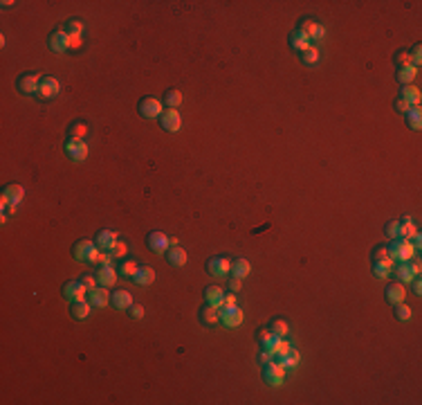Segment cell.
Returning a JSON list of instances; mask_svg holds the SVG:
<instances>
[{"mask_svg": "<svg viewBox=\"0 0 422 405\" xmlns=\"http://www.w3.org/2000/svg\"><path fill=\"white\" fill-rule=\"evenodd\" d=\"M415 257V248L411 241H406V239H393L389 246V259L391 261H411V259Z\"/></svg>", "mask_w": 422, "mask_h": 405, "instance_id": "obj_1", "label": "cell"}, {"mask_svg": "<svg viewBox=\"0 0 422 405\" xmlns=\"http://www.w3.org/2000/svg\"><path fill=\"white\" fill-rule=\"evenodd\" d=\"M95 277H97V284L99 286H106V288H110L117 284V277H119V273L114 270L112 266H99V270L95 273Z\"/></svg>", "mask_w": 422, "mask_h": 405, "instance_id": "obj_11", "label": "cell"}, {"mask_svg": "<svg viewBox=\"0 0 422 405\" xmlns=\"http://www.w3.org/2000/svg\"><path fill=\"white\" fill-rule=\"evenodd\" d=\"M395 318H398V320H402V322L411 320V309H409V306H404L402 302H400V304H395Z\"/></svg>", "mask_w": 422, "mask_h": 405, "instance_id": "obj_44", "label": "cell"}, {"mask_svg": "<svg viewBox=\"0 0 422 405\" xmlns=\"http://www.w3.org/2000/svg\"><path fill=\"white\" fill-rule=\"evenodd\" d=\"M236 304V297L234 295H225V306H234Z\"/></svg>", "mask_w": 422, "mask_h": 405, "instance_id": "obj_57", "label": "cell"}, {"mask_svg": "<svg viewBox=\"0 0 422 405\" xmlns=\"http://www.w3.org/2000/svg\"><path fill=\"white\" fill-rule=\"evenodd\" d=\"M164 102H166L169 108H175V111H178V106L182 104V92L180 90H169L166 97H164Z\"/></svg>", "mask_w": 422, "mask_h": 405, "instance_id": "obj_39", "label": "cell"}, {"mask_svg": "<svg viewBox=\"0 0 422 405\" xmlns=\"http://www.w3.org/2000/svg\"><path fill=\"white\" fill-rule=\"evenodd\" d=\"M166 259H169V263L173 268H182L186 263V252L182 250L180 246H175V248H169V252H166Z\"/></svg>", "mask_w": 422, "mask_h": 405, "instance_id": "obj_26", "label": "cell"}, {"mask_svg": "<svg viewBox=\"0 0 422 405\" xmlns=\"http://www.w3.org/2000/svg\"><path fill=\"white\" fill-rule=\"evenodd\" d=\"M133 282L137 286H150L155 282V270L150 266H137V270L133 275Z\"/></svg>", "mask_w": 422, "mask_h": 405, "instance_id": "obj_17", "label": "cell"}, {"mask_svg": "<svg viewBox=\"0 0 422 405\" xmlns=\"http://www.w3.org/2000/svg\"><path fill=\"white\" fill-rule=\"evenodd\" d=\"M65 34L67 36H81L83 34V23L81 20H67L65 23Z\"/></svg>", "mask_w": 422, "mask_h": 405, "instance_id": "obj_40", "label": "cell"}, {"mask_svg": "<svg viewBox=\"0 0 422 405\" xmlns=\"http://www.w3.org/2000/svg\"><path fill=\"white\" fill-rule=\"evenodd\" d=\"M117 241H119L117 232H112V230H101L97 234V248H101V250H110Z\"/></svg>", "mask_w": 422, "mask_h": 405, "instance_id": "obj_22", "label": "cell"}, {"mask_svg": "<svg viewBox=\"0 0 422 405\" xmlns=\"http://www.w3.org/2000/svg\"><path fill=\"white\" fill-rule=\"evenodd\" d=\"M160 124H162L164 131L178 133L182 128V117H180V113L175 111V108H169V111H164L162 115H160Z\"/></svg>", "mask_w": 422, "mask_h": 405, "instance_id": "obj_10", "label": "cell"}, {"mask_svg": "<svg viewBox=\"0 0 422 405\" xmlns=\"http://www.w3.org/2000/svg\"><path fill=\"white\" fill-rule=\"evenodd\" d=\"M299 362H301V354L294 349V347H290L288 354H283V356L279 358V365L283 367L285 372H288V369H294V367L299 365Z\"/></svg>", "mask_w": 422, "mask_h": 405, "instance_id": "obj_23", "label": "cell"}, {"mask_svg": "<svg viewBox=\"0 0 422 405\" xmlns=\"http://www.w3.org/2000/svg\"><path fill=\"white\" fill-rule=\"evenodd\" d=\"M229 268H232V263L222 257H216L207 263V270H209V275H213V277H225V275L229 273Z\"/></svg>", "mask_w": 422, "mask_h": 405, "instance_id": "obj_18", "label": "cell"}, {"mask_svg": "<svg viewBox=\"0 0 422 405\" xmlns=\"http://www.w3.org/2000/svg\"><path fill=\"white\" fill-rule=\"evenodd\" d=\"M135 270H137V263H135V261H130V259H126V261H122V266H119L117 273L122 275L124 279H133Z\"/></svg>", "mask_w": 422, "mask_h": 405, "instance_id": "obj_36", "label": "cell"}, {"mask_svg": "<svg viewBox=\"0 0 422 405\" xmlns=\"http://www.w3.org/2000/svg\"><path fill=\"white\" fill-rule=\"evenodd\" d=\"M299 29H301V32H303L305 36H308L310 41H317V39H321V36H324V27H321V25L317 23V20H312V18L301 20Z\"/></svg>", "mask_w": 422, "mask_h": 405, "instance_id": "obj_16", "label": "cell"}, {"mask_svg": "<svg viewBox=\"0 0 422 405\" xmlns=\"http://www.w3.org/2000/svg\"><path fill=\"white\" fill-rule=\"evenodd\" d=\"M146 241H148V248H150V250L158 252V254H162V252L169 250V237H166L164 232H158V230L150 232Z\"/></svg>", "mask_w": 422, "mask_h": 405, "instance_id": "obj_13", "label": "cell"}, {"mask_svg": "<svg viewBox=\"0 0 422 405\" xmlns=\"http://www.w3.org/2000/svg\"><path fill=\"white\" fill-rule=\"evenodd\" d=\"M395 61L400 63V68H404V65H413V63H411V54H409V50H400L398 54H395Z\"/></svg>", "mask_w": 422, "mask_h": 405, "instance_id": "obj_46", "label": "cell"}, {"mask_svg": "<svg viewBox=\"0 0 422 405\" xmlns=\"http://www.w3.org/2000/svg\"><path fill=\"white\" fill-rule=\"evenodd\" d=\"M409 266H411V270H413V275H415V277H418V275H420V270H422V266H420V261H418V259L409 261Z\"/></svg>", "mask_w": 422, "mask_h": 405, "instance_id": "obj_55", "label": "cell"}, {"mask_svg": "<svg viewBox=\"0 0 422 405\" xmlns=\"http://www.w3.org/2000/svg\"><path fill=\"white\" fill-rule=\"evenodd\" d=\"M90 302H86V299H79V302H72V315H74L76 320H86L88 315H90Z\"/></svg>", "mask_w": 422, "mask_h": 405, "instance_id": "obj_32", "label": "cell"}, {"mask_svg": "<svg viewBox=\"0 0 422 405\" xmlns=\"http://www.w3.org/2000/svg\"><path fill=\"white\" fill-rule=\"evenodd\" d=\"M59 90H61L59 81H56L54 77H50V75H43V77H41L39 92H36V95H39L41 99H54V97L59 95Z\"/></svg>", "mask_w": 422, "mask_h": 405, "instance_id": "obj_5", "label": "cell"}, {"mask_svg": "<svg viewBox=\"0 0 422 405\" xmlns=\"http://www.w3.org/2000/svg\"><path fill=\"white\" fill-rule=\"evenodd\" d=\"M112 254V259H122V257H126V252H128V246L124 241H117L114 243V246L110 248V250H108Z\"/></svg>", "mask_w": 422, "mask_h": 405, "instance_id": "obj_42", "label": "cell"}, {"mask_svg": "<svg viewBox=\"0 0 422 405\" xmlns=\"http://www.w3.org/2000/svg\"><path fill=\"white\" fill-rule=\"evenodd\" d=\"M400 95H402L400 99H404L409 106H418L420 104V88H415V86H404Z\"/></svg>", "mask_w": 422, "mask_h": 405, "instance_id": "obj_28", "label": "cell"}, {"mask_svg": "<svg viewBox=\"0 0 422 405\" xmlns=\"http://www.w3.org/2000/svg\"><path fill=\"white\" fill-rule=\"evenodd\" d=\"M65 153L70 155L72 160H76V162H81V160H86L88 158V144H86V140H76V138H70L67 140V144H65Z\"/></svg>", "mask_w": 422, "mask_h": 405, "instance_id": "obj_8", "label": "cell"}, {"mask_svg": "<svg viewBox=\"0 0 422 405\" xmlns=\"http://www.w3.org/2000/svg\"><path fill=\"white\" fill-rule=\"evenodd\" d=\"M63 295L67 299H72V302H79V299H86L88 290L81 282H67L63 286Z\"/></svg>", "mask_w": 422, "mask_h": 405, "instance_id": "obj_15", "label": "cell"}, {"mask_svg": "<svg viewBox=\"0 0 422 405\" xmlns=\"http://www.w3.org/2000/svg\"><path fill=\"white\" fill-rule=\"evenodd\" d=\"M258 360L263 362V365H265V362H270V360H272V351L263 349V351H260V356H258Z\"/></svg>", "mask_w": 422, "mask_h": 405, "instance_id": "obj_53", "label": "cell"}, {"mask_svg": "<svg viewBox=\"0 0 422 405\" xmlns=\"http://www.w3.org/2000/svg\"><path fill=\"white\" fill-rule=\"evenodd\" d=\"M415 234H418V227H415V223L411 219H402L400 223V237L398 239H406V241H411Z\"/></svg>", "mask_w": 422, "mask_h": 405, "instance_id": "obj_31", "label": "cell"}, {"mask_svg": "<svg viewBox=\"0 0 422 405\" xmlns=\"http://www.w3.org/2000/svg\"><path fill=\"white\" fill-rule=\"evenodd\" d=\"M413 293H415V295H420V293H422V284H420V279H418V277L413 279Z\"/></svg>", "mask_w": 422, "mask_h": 405, "instance_id": "obj_56", "label": "cell"}, {"mask_svg": "<svg viewBox=\"0 0 422 405\" xmlns=\"http://www.w3.org/2000/svg\"><path fill=\"white\" fill-rule=\"evenodd\" d=\"M301 61H303L305 65H317L319 63V50H317L315 45H310L305 52H301Z\"/></svg>", "mask_w": 422, "mask_h": 405, "instance_id": "obj_34", "label": "cell"}, {"mask_svg": "<svg viewBox=\"0 0 422 405\" xmlns=\"http://www.w3.org/2000/svg\"><path fill=\"white\" fill-rule=\"evenodd\" d=\"M48 45H50V50H52V52H56V54H61V52L70 50V41H67L65 29H56V32H52V34H50Z\"/></svg>", "mask_w": 422, "mask_h": 405, "instance_id": "obj_12", "label": "cell"}, {"mask_svg": "<svg viewBox=\"0 0 422 405\" xmlns=\"http://www.w3.org/2000/svg\"><path fill=\"white\" fill-rule=\"evenodd\" d=\"M290 45H292V50H296L301 54V52H305L312 45V41L305 36L301 29H296V32H292L290 34Z\"/></svg>", "mask_w": 422, "mask_h": 405, "instance_id": "obj_20", "label": "cell"}, {"mask_svg": "<svg viewBox=\"0 0 422 405\" xmlns=\"http://www.w3.org/2000/svg\"><path fill=\"white\" fill-rule=\"evenodd\" d=\"M393 270H395V275H398L400 284H411L415 279V275H413V270H411L409 261H402L398 268H393Z\"/></svg>", "mask_w": 422, "mask_h": 405, "instance_id": "obj_30", "label": "cell"}, {"mask_svg": "<svg viewBox=\"0 0 422 405\" xmlns=\"http://www.w3.org/2000/svg\"><path fill=\"white\" fill-rule=\"evenodd\" d=\"M384 234H387L389 239H398L400 237V223L398 221H391L384 225Z\"/></svg>", "mask_w": 422, "mask_h": 405, "instance_id": "obj_45", "label": "cell"}, {"mask_svg": "<svg viewBox=\"0 0 422 405\" xmlns=\"http://www.w3.org/2000/svg\"><path fill=\"white\" fill-rule=\"evenodd\" d=\"M274 338H276V333H272V331H267V329H260L258 335H256V340L260 342V347H263V349H270V347H272V342H274Z\"/></svg>", "mask_w": 422, "mask_h": 405, "instance_id": "obj_38", "label": "cell"}, {"mask_svg": "<svg viewBox=\"0 0 422 405\" xmlns=\"http://www.w3.org/2000/svg\"><path fill=\"white\" fill-rule=\"evenodd\" d=\"M270 331L272 333H276V335H281V338H285L290 333V324L285 320H274L272 324H270Z\"/></svg>", "mask_w": 422, "mask_h": 405, "instance_id": "obj_37", "label": "cell"}, {"mask_svg": "<svg viewBox=\"0 0 422 405\" xmlns=\"http://www.w3.org/2000/svg\"><path fill=\"white\" fill-rule=\"evenodd\" d=\"M110 302L117 311H128L130 306H133V297H130L128 290H117V293H112Z\"/></svg>", "mask_w": 422, "mask_h": 405, "instance_id": "obj_21", "label": "cell"}, {"mask_svg": "<svg viewBox=\"0 0 422 405\" xmlns=\"http://www.w3.org/2000/svg\"><path fill=\"white\" fill-rule=\"evenodd\" d=\"M409 54H411V63H413V68H418L420 61H422V48H420V45H415Z\"/></svg>", "mask_w": 422, "mask_h": 405, "instance_id": "obj_47", "label": "cell"}, {"mask_svg": "<svg viewBox=\"0 0 422 405\" xmlns=\"http://www.w3.org/2000/svg\"><path fill=\"white\" fill-rule=\"evenodd\" d=\"M263 378H265V383H267V385L279 387V385H283V383H285V369L279 365V362L270 360V362H265Z\"/></svg>", "mask_w": 422, "mask_h": 405, "instance_id": "obj_3", "label": "cell"}, {"mask_svg": "<svg viewBox=\"0 0 422 405\" xmlns=\"http://www.w3.org/2000/svg\"><path fill=\"white\" fill-rule=\"evenodd\" d=\"M415 77H418V68H413V65H404L398 70V79L402 81L404 86H411V81H413Z\"/></svg>", "mask_w": 422, "mask_h": 405, "instance_id": "obj_33", "label": "cell"}, {"mask_svg": "<svg viewBox=\"0 0 422 405\" xmlns=\"http://www.w3.org/2000/svg\"><path fill=\"white\" fill-rule=\"evenodd\" d=\"M249 273H252V266H249L247 259H236V261L232 263V275H234V277L245 279Z\"/></svg>", "mask_w": 422, "mask_h": 405, "instance_id": "obj_29", "label": "cell"}, {"mask_svg": "<svg viewBox=\"0 0 422 405\" xmlns=\"http://www.w3.org/2000/svg\"><path fill=\"white\" fill-rule=\"evenodd\" d=\"M88 302H90L92 306H99V309H103V306L110 302L108 288L106 286H95L92 290H88Z\"/></svg>", "mask_w": 422, "mask_h": 405, "instance_id": "obj_14", "label": "cell"}, {"mask_svg": "<svg viewBox=\"0 0 422 405\" xmlns=\"http://www.w3.org/2000/svg\"><path fill=\"white\" fill-rule=\"evenodd\" d=\"M81 284H83V286H86V290H92V288H95V286H99V284H97V277H95V275H86V277L81 279Z\"/></svg>", "mask_w": 422, "mask_h": 405, "instance_id": "obj_50", "label": "cell"}, {"mask_svg": "<svg viewBox=\"0 0 422 405\" xmlns=\"http://www.w3.org/2000/svg\"><path fill=\"white\" fill-rule=\"evenodd\" d=\"M395 108H398L400 113H406V111H409L411 106H409V104H406L404 99H398V102H395Z\"/></svg>", "mask_w": 422, "mask_h": 405, "instance_id": "obj_54", "label": "cell"}, {"mask_svg": "<svg viewBox=\"0 0 422 405\" xmlns=\"http://www.w3.org/2000/svg\"><path fill=\"white\" fill-rule=\"evenodd\" d=\"M88 135V124L86 122H76L70 126V138H76V140H83Z\"/></svg>", "mask_w": 422, "mask_h": 405, "instance_id": "obj_41", "label": "cell"}, {"mask_svg": "<svg viewBox=\"0 0 422 405\" xmlns=\"http://www.w3.org/2000/svg\"><path fill=\"white\" fill-rule=\"evenodd\" d=\"M39 84H41V75L36 72H25V75L18 77V90L23 95H36L39 92Z\"/></svg>", "mask_w": 422, "mask_h": 405, "instance_id": "obj_6", "label": "cell"}, {"mask_svg": "<svg viewBox=\"0 0 422 405\" xmlns=\"http://www.w3.org/2000/svg\"><path fill=\"white\" fill-rule=\"evenodd\" d=\"M67 41H70V50H79L83 43L81 36H67Z\"/></svg>", "mask_w": 422, "mask_h": 405, "instance_id": "obj_51", "label": "cell"}, {"mask_svg": "<svg viewBox=\"0 0 422 405\" xmlns=\"http://www.w3.org/2000/svg\"><path fill=\"white\" fill-rule=\"evenodd\" d=\"M393 268H395V263L391 261V259H382V261H375L373 263V275L377 279H387V277H391Z\"/></svg>", "mask_w": 422, "mask_h": 405, "instance_id": "obj_24", "label": "cell"}, {"mask_svg": "<svg viewBox=\"0 0 422 405\" xmlns=\"http://www.w3.org/2000/svg\"><path fill=\"white\" fill-rule=\"evenodd\" d=\"M139 113H142V117L146 119H158L162 115V102L155 99V97H144L142 102H139Z\"/></svg>", "mask_w": 422, "mask_h": 405, "instance_id": "obj_7", "label": "cell"}, {"mask_svg": "<svg viewBox=\"0 0 422 405\" xmlns=\"http://www.w3.org/2000/svg\"><path fill=\"white\" fill-rule=\"evenodd\" d=\"M97 252H99L97 243L88 241V239H83V241H79L74 246V259H76V261H95Z\"/></svg>", "mask_w": 422, "mask_h": 405, "instance_id": "obj_9", "label": "cell"}, {"mask_svg": "<svg viewBox=\"0 0 422 405\" xmlns=\"http://www.w3.org/2000/svg\"><path fill=\"white\" fill-rule=\"evenodd\" d=\"M92 263H99V266H112V254L108 250H99Z\"/></svg>", "mask_w": 422, "mask_h": 405, "instance_id": "obj_43", "label": "cell"}, {"mask_svg": "<svg viewBox=\"0 0 422 405\" xmlns=\"http://www.w3.org/2000/svg\"><path fill=\"white\" fill-rule=\"evenodd\" d=\"M241 286H243V279H238V277L229 279V288H232L234 293H238V290H241Z\"/></svg>", "mask_w": 422, "mask_h": 405, "instance_id": "obj_52", "label": "cell"}, {"mask_svg": "<svg viewBox=\"0 0 422 405\" xmlns=\"http://www.w3.org/2000/svg\"><path fill=\"white\" fill-rule=\"evenodd\" d=\"M128 311H130V318H135V320H142L144 318V306L142 304H133Z\"/></svg>", "mask_w": 422, "mask_h": 405, "instance_id": "obj_49", "label": "cell"}, {"mask_svg": "<svg viewBox=\"0 0 422 405\" xmlns=\"http://www.w3.org/2000/svg\"><path fill=\"white\" fill-rule=\"evenodd\" d=\"M404 297H406V288H404V284H391V286L387 288V299L391 304H400V302H404Z\"/></svg>", "mask_w": 422, "mask_h": 405, "instance_id": "obj_25", "label": "cell"}, {"mask_svg": "<svg viewBox=\"0 0 422 405\" xmlns=\"http://www.w3.org/2000/svg\"><path fill=\"white\" fill-rule=\"evenodd\" d=\"M373 257H375V261H382V259H389V248H387V246L375 248V250H373Z\"/></svg>", "mask_w": 422, "mask_h": 405, "instance_id": "obj_48", "label": "cell"}, {"mask_svg": "<svg viewBox=\"0 0 422 405\" xmlns=\"http://www.w3.org/2000/svg\"><path fill=\"white\" fill-rule=\"evenodd\" d=\"M218 320H220L222 326H227V329H236V326L243 324V311L238 309L236 304L222 306V309H218Z\"/></svg>", "mask_w": 422, "mask_h": 405, "instance_id": "obj_2", "label": "cell"}, {"mask_svg": "<svg viewBox=\"0 0 422 405\" xmlns=\"http://www.w3.org/2000/svg\"><path fill=\"white\" fill-rule=\"evenodd\" d=\"M200 318H202L205 324H213V322H218V309H216V306H211V304H207L205 309H202Z\"/></svg>", "mask_w": 422, "mask_h": 405, "instance_id": "obj_35", "label": "cell"}, {"mask_svg": "<svg viewBox=\"0 0 422 405\" xmlns=\"http://www.w3.org/2000/svg\"><path fill=\"white\" fill-rule=\"evenodd\" d=\"M205 297H207V304L216 306V309H222V306H225V293H222L220 286L205 288Z\"/></svg>", "mask_w": 422, "mask_h": 405, "instance_id": "obj_19", "label": "cell"}, {"mask_svg": "<svg viewBox=\"0 0 422 405\" xmlns=\"http://www.w3.org/2000/svg\"><path fill=\"white\" fill-rule=\"evenodd\" d=\"M23 196H25V191H23V187L20 185H7L5 187V191H3V196H0V207H9V205H20L23 203Z\"/></svg>", "mask_w": 422, "mask_h": 405, "instance_id": "obj_4", "label": "cell"}, {"mask_svg": "<svg viewBox=\"0 0 422 405\" xmlns=\"http://www.w3.org/2000/svg\"><path fill=\"white\" fill-rule=\"evenodd\" d=\"M404 115H406V124H409L413 131H420V126H422V111H420V106H411Z\"/></svg>", "mask_w": 422, "mask_h": 405, "instance_id": "obj_27", "label": "cell"}]
</instances>
